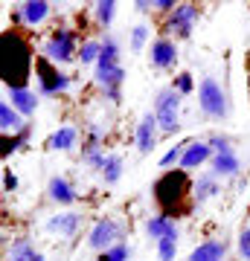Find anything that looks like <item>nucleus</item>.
Here are the masks:
<instances>
[{
    "label": "nucleus",
    "instance_id": "nucleus-17",
    "mask_svg": "<svg viewBox=\"0 0 250 261\" xmlns=\"http://www.w3.org/2000/svg\"><path fill=\"white\" fill-rule=\"evenodd\" d=\"M6 90H9L12 108H15L24 119L38 111V93L35 90H29V87H6Z\"/></svg>",
    "mask_w": 250,
    "mask_h": 261
},
{
    "label": "nucleus",
    "instance_id": "nucleus-26",
    "mask_svg": "<svg viewBox=\"0 0 250 261\" xmlns=\"http://www.w3.org/2000/svg\"><path fill=\"white\" fill-rule=\"evenodd\" d=\"M113 15H117V3H113V0H99V3L93 6V18H96L99 27H111Z\"/></svg>",
    "mask_w": 250,
    "mask_h": 261
},
{
    "label": "nucleus",
    "instance_id": "nucleus-10",
    "mask_svg": "<svg viewBox=\"0 0 250 261\" xmlns=\"http://www.w3.org/2000/svg\"><path fill=\"white\" fill-rule=\"evenodd\" d=\"M44 229L50 235H58V238H73L79 229H82V215L79 212H58L47 218Z\"/></svg>",
    "mask_w": 250,
    "mask_h": 261
},
{
    "label": "nucleus",
    "instance_id": "nucleus-12",
    "mask_svg": "<svg viewBox=\"0 0 250 261\" xmlns=\"http://www.w3.org/2000/svg\"><path fill=\"white\" fill-rule=\"evenodd\" d=\"M177 64V44L172 38H157L151 44V67L157 70H172Z\"/></svg>",
    "mask_w": 250,
    "mask_h": 261
},
{
    "label": "nucleus",
    "instance_id": "nucleus-7",
    "mask_svg": "<svg viewBox=\"0 0 250 261\" xmlns=\"http://www.w3.org/2000/svg\"><path fill=\"white\" fill-rule=\"evenodd\" d=\"M198 18H201V12H198L195 3H177V9L166 18V32H172L177 38H189Z\"/></svg>",
    "mask_w": 250,
    "mask_h": 261
},
{
    "label": "nucleus",
    "instance_id": "nucleus-5",
    "mask_svg": "<svg viewBox=\"0 0 250 261\" xmlns=\"http://www.w3.org/2000/svg\"><path fill=\"white\" fill-rule=\"evenodd\" d=\"M35 73H38V93L41 96H58V93H64V90H70V84H73L70 75L61 73V70H58L56 64H50L47 58H38Z\"/></svg>",
    "mask_w": 250,
    "mask_h": 261
},
{
    "label": "nucleus",
    "instance_id": "nucleus-36",
    "mask_svg": "<svg viewBox=\"0 0 250 261\" xmlns=\"http://www.w3.org/2000/svg\"><path fill=\"white\" fill-rule=\"evenodd\" d=\"M134 9H137L140 15H148V12L154 9V6H151V3H146V0H137V3H134Z\"/></svg>",
    "mask_w": 250,
    "mask_h": 261
},
{
    "label": "nucleus",
    "instance_id": "nucleus-3",
    "mask_svg": "<svg viewBox=\"0 0 250 261\" xmlns=\"http://www.w3.org/2000/svg\"><path fill=\"white\" fill-rule=\"evenodd\" d=\"M180 102L184 96L177 93L175 87H163L154 96V116H157L160 134H177L180 130Z\"/></svg>",
    "mask_w": 250,
    "mask_h": 261
},
{
    "label": "nucleus",
    "instance_id": "nucleus-28",
    "mask_svg": "<svg viewBox=\"0 0 250 261\" xmlns=\"http://www.w3.org/2000/svg\"><path fill=\"white\" fill-rule=\"evenodd\" d=\"M128 258H131V247L120 241L117 247H111V250L99 252V258H96V261H128Z\"/></svg>",
    "mask_w": 250,
    "mask_h": 261
},
{
    "label": "nucleus",
    "instance_id": "nucleus-33",
    "mask_svg": "<svg viewBox=\"0 0 250 261\" xmlns=\"http://www.w3.org/2000/svg\"><path fill=\"white\" fill-rule=\"evenodd\" d=\"M236 247H239V255L244 261H250V229H241L239 241H236Z\"/></svg>",
    "mask_w": 250,
    "mask_h": 261
},
{
    "label": "nucleus",
    "instance_id": "nucleus-1",
    "mask_svg": "<svg viewBox=\"0 0 250 261\" xmlns=\"http://www.w3.org/2000/svg\"><path fill=\"white\" fill-rule=\"evenodd\" d=\"M198 108L213 122H221L230 116V96L215 75H204L201 84H198Z\"/></svg>",
    "mask_w": 250,
    "mask_h": 261
},
{
    "label": "nucleus",
    "instance_id": "nucleus-4",
    "mask_svg": "<svg viewBox=\"0 0 250 261\" xmlns=\"http://www.w3.org/2000/svg\"><path fill=\"white\" fill-rule=\"evenodd\" d=\"M210 145H213V174L215 177H236L241 171V160H239V154L233 151V145H230V140L227 137H210Z\"/></svg>",
    "mask_w": 250,
    "mask_h": 261
},
{
    "label": "nucleus",
    "instance_id": "nucleus-25",
    "mask_svg": "<svg viewBox=\"0 0 250 261\" xmlns=\"http://www.w3.org/2000/svg\"><path fill=\"white\" fill-rule=\"evenodd\" d=\"M99 56H102V41H96V38L82 41V47H79V61H82V64H93V67H96Z\"/></svg>",
    "mask_w": 250,
    "mask_h": 261
},
{
    "label": "nucleus",
    "instance_id": "nucleus-18",
    "mask_svg": "<svg viewBox=\"0 0 250 261\" xmlns=\"http://www.w3.org/2000/svg\"><path fill=\"white\" fill-rule=\"evenodd\" d=\"M47 195H50V200L58 203V206H73L76 200H79V192H76L64 177H50V183H47Z\"/></svg>",
    "mask_w": 250,
    "mask_h": 261
},
{
    "label": "nucleus",
    "instance_id": "nucleus-15",
    "mask_svg": "<svg viewBox=\"0 0 250 261\" xmlns=\"http://www.w3.org/2000/svg\"><path fill=\"white\" fill-rule=\"evenodd\" d=\"M27 128H29V122L12 108V102H0V130H3V137H9V134L18 137Z\"/></svg>",
    "mask_w": 250,
    "mask_h": 261
},
{
    "label": "nucleus",
    "instance_id": "nucleus-30",
    "mask_svg": "<svg viewBox=\"0 0 250 261\" xmlns=\"http://www.w3.org/2000/svg\"><path fill=\"white\" fill-rule=\"evenodd\" d=\"M184 151H186V142L180 145H172V148L160 157V168H172V166H180V160H184Z\"/></svg>",
    "mask_w": 250,
    "mask_h": 261
},
{
    "label": "nucleus",
    "instance_id": "nucleus-21",
    "mask_svg": "<svg viewBox=\"0 0 250 261\" xmlns=\"http://www.w3.org/2000/svg\"><path fill=\"white\" fill-rule=\"evenodd\" d=\"M218 192H221V183H218V177H215L213 171L210 174H198V180L192 183V197L198 206L207 203V200H213Z\"/></svg>",
    "mask_w": 250,
    "mask_h": 261
},
{
    "label": "nucleus",
    "instance_id": "nucleus-34",
    "mask_svg": "<svg viewBox=\"0 0 250 261\" xmlns=\"http://www.w3.org/2000/svg\"><path fill=\"white\" fill-rule=\"evenodd\" d=\"M151 6H154V12H163V15H172V12L177 9V3H175V0H154Z\"/></svg>",
    "mask_w": 250,
    "mask_h": 261
},
{
    "label": "nucleus",
    "instance_id": "nucleus-27",
    "mask_svg": "<svg viewBox=\"0 0 250 261\" xmlns=\"http://www.w3.org/2000/svg\"><path fill=\"white\" fill-rule=\"evenodd\" d=\"M148 35H151L148 23H137V27L131 29V53H143V47L148 44Z\"/></svg>",
    "mask_w": 250,
    "mask_h": 261
},
{
    "label": "nucleus",
    "instance_id": "nucleus-31",
    "mask_svg": "<svg viewBox=\"0 0 250 261\" xmlns=\"http://www.w3.org/2000/svg\"><path fill=\"white\" fill-rule=\"evenodd\" d=\"M172 87H175V90H177V93H180V96H189V93H192V90H195L192 73H180V75H177V79H175V84H172Z\"/></svg>",
    "mask_w": 250,
    "mask_h": 261
},
{
    "label": "nucleus",
    "instance_id": "nucleus-11",
    "mask_svg": "<svg viewBox=\"0 0 250 261\" xmlns=\"http://www.w3.org/2000/svg\"><path fill=\"white\" fill-rule=\"evenodd\" d=\"M204 163H213V145L207 140H192L186 142L184 160H180V171H192V168H201Z\"/></svg>",
    "mask_w": 250,
    "mask_h": 261
},
{
    "label": "nucleus",
    "instance_id": "nucleus-2",
    "mask_svg": "<svg viewBox=\"0 0 250 261\" xmlns=\"http://www.w3.org/2000/svg\"><path fill=\"white\" fill-rule=\"evenodd\" d=\"M41 58H47L50 64L64 67L79 61V44H76V32L70 27H58L50 32L44 44H41Z\"/></svg>",
    "mask_w": 250,
    "mask_h": 261
},
{
    "label": "nucleus",
    "instance_id": "nucleus-16",
    "mask_svg": "<svg viewBox=\"0 0 250 261\" xmlns=\"http://www.w3.org/2000/svg\"><path fill=\"white\" fill-rule=\"evenodd\" d=\"M146 232L148 238H154V241H163V238H169V235H180V226H177V221L172 218V215H154V218H148L146 221Z\"/></svg>",
    "mask_w": 250,
    "mask_h": 261
},
{
    "label": "nucleus",
    "instance_id": "nucleus-19",
    "mask_svg": "<svg viewBox=\"0 0 250 261\" xmlns=\"http://www.w3.org/2000/svg\"><path fill=\"white\" fill-rule=\"evenodd\" d=\"M93 82H96V87H102L111 102H120V90H122V82H125V67H117V70L102 73V75H93Z\"/></svg>",
    "mask_w": 250,
    "mask_h": 261
},
{
    "label": "nucleus",
    "instance_id": "nucleus-14",
    "mask_svg": "<svg viewBox=\"0 0 250 261\" xmlns=\"http://www.w3.org/2000/svg\"><path fill=\"white\" fill-rule=\"evenodd\" d=\"M120 56H122L120 41H117L113 35H105V38H102V56H99V61H96V73H93V75L111 73V70L122 67V64H120Z\"/></svg>",
    "mask_w": 250,
    "mask_h": 261
},
{
    "label": "nucleus",
    "instance_id": "nucleus-24",
    "mask_svg": "<svg viewBox=\"0 0 250 261\" xmlns=\"http://www.w3.org/2000/svg\"><path fill=\"white\" fill-rule=\"evenodd\" d=\"M105 160H108V154H105V148H102V142H84L82 145V163L87 168H96V171H102V166H105Z\"/></svg>",
    "mask_w": 250,
    "mask_h": 261
},
{
    "label": "nucleus",
    "instance_id": "nucleus-8",
    "mask_svg": "<svg viewBox=\"0 0 250 261\" xmlns=\"http://www.w3.org/2000/svg\"><path fill=\"white\" fill-rule=\"evenodd\" d=\"M47 18H50V3L47 0H27L12 12V23H20V27H29V29L41 27Z\"/></svg>",
    "mask_w": 250,
    "mask_h": 261
},
{
    "label": "nucleus",
    "instance_id": "nucleus-32",
    "mask_svg": "<svg viewBox=\"0 0 250 261\" xmlns=\"http://www.w3.org/2000/svg\"><path fill=\"white\" fill-rule=\"evenodd\" d=\"M105 134H108V125H102V122H90L87 125V140L90 142H102Z\"/></svg>",
    "mask_w": 250,
    "mask_h": 261
},
{
    "label": "nucleus",
    "instance_id": "nucleus-22",
    "mask_svg": "<svg viewBox=\"0 0 250 261\" xmlns=\"http://www.w3.org/2000/svg\"><path fill=\"white\" fill-rule=\"evenodd\" d=\"M79 145V128L76 125H61V128L47 140V148L50 151H73Z\"/></svg>",
    "mask_w": 250,
    "mask_h": 261
},
{
    "label": "nucleus",
    "instance_id": "nucleus-13",
    "mask_svg": "<svg viewBox=\"0 0 250 261\" xmlns=\"http://www.w3.org/2000/svg\"><path fill=\"white\" fill-rule=\"evenodd\" d=\"M227 250H230L227 241H221V238H207V241H201L189 252L186 261H224L227 258Z\"/></svg>",
    "mask_w": 250,
    "mask_h": 261
},
{
    "label": "nucleus",
    "instance_id": "nucleus-29",
    "mask_svg": "<svg viewBox=\"0 0 250 261\" xmlns=\"http://www.w3.org/2000/svg\"><path fill=\"white\" fill-rule=\"evenodd\" d=\"M157 255H160V261H175V255H177V235H169V238L157 241Z\"/></svg>",
    "mask_w": 250,
    "mask_h": 261
},
{
    "label": "nucleus",
    "instance_id": "nucleus-23",
    "mask_svg": "<svg viewBox=\"0 0 250 261\" xmlns=\"http://www.w3.org/2000/svg\"><path fill=\"white\" fill-rule=\"evenodd\" d=\"M122 171H125V160H122V154H108V160H105V166H102V180H105V186H117L122 180Z\"/></svg>",
    "mask_w": 250,
    "mask_h": 261
},
{
    "label": "nucleus",
    "instance_id": "nucleus-9",
    "mask_svg": "<svg viewBox=\"0 0 250 261\" xmlns=\"http://www.w3.org/2000/svg\"><path fill=\"white\" fill-rule=\"evenodd\" d=\"M157 134H160V125H157L154 111L143 113L140 122H137V130H134V140H137V151H140V154H151V151H154Z\"/></svg>",
    "mask_w": 250,
    "mask_h": 261
},
{
    "label": "nucleus",
    "instance_id": "nucleus-35",
    "mask_svg": "<svg viewBox=\"0 0 250 261\" xmlns=\"http://www.w3.org/2000/svg\"><path fill=\"white\" fill-rule=\"evenodd\" d=\"M3 189H6V192H15V189H18V177L12 174L9 168L3 171Z\"/></svg>",
    "mask_w": 250,
    "mask_h": 261
},
{
    "label": "nucleus",
    "instance_id": "nucleus-6",
    "mask_svg": "<svg viewBox=\"0 0 250 261\" xmlns=\"http://www.w3.org/2000/svg\"><path fill=\"white\" fill-rule=\"evenodd\" d=\"M122 238V224L117 218H99L96 224L90 226V232H87V247L96 252H105L117 247Z\"/></svg>",
    "mask_w": 250,
    "mask_h": 261
},
{
    "label": "nucleus",
    "instance_id": "nucleus-20",
    "mask_svg": "<svg viewBox=\"0 0 250 261\" xmlns=\"http://www.w3.org/2000/svg\"><path fill=\"white\" fill-rule=\"evenodd\" d=\"M6 261H47V258L41 250H35V244L29 238H15L6 250Z\"/></svg>",
    "mask_w": 250,
    "mask_h": 261
}]
</instances>
